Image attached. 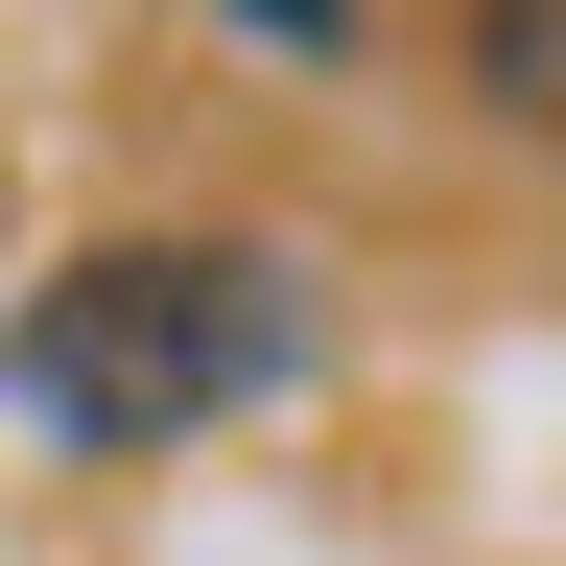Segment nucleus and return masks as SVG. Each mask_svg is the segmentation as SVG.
I'll list each match as a JSON object with an SVG mask.
<instances>
[{"mask_svg":"<svg viewBox=\"0 0 566 566\" xmlns=\"http://www.w3.org/2000/svg\"><path fill=\"white\" fill-rule=\"evenodd\" d=\"M283 378H307V283L260 237H95L0 331V401H24L48 449H189V424H237Z\"/></svg>","mask_w":566,"mask_h":566,"instance_id":"obj_1","label":"nucleus"},{"mask_svg":"<svg viewBox=\"0 0 566 566\" xmlns=\"http://www.w3.org/2000/svg\"><path fill=\"white\" fill-rule=\"evenodd\" d=\"M472 95H495V118H543V0H472Z\"/></svg>","mask_w":566,"mask_h":566,"instance_id":"obj_2","label":"nucleus"},{"mask_svg":"<svg viewBox=\"0 0 566 566\" xmlns=\"http://www.w3.org/2000/svg\"><path fill=\"white\" fill-rule=\"evenodd\" d=\"M237 24H260V48H331V24H354V0H237Z\"/></svg>","mask_w":566,"mask_h":566,"instance_id":"obj_3","label":"nucleus"}]
</instances>
